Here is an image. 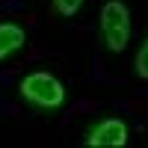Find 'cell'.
I'll return each instance as SVG.
<instances>
[{"mask_svg":"<svg viewBox=\"0 0 148 148\" xmlns=\"http://www.w3.org/2000/svg\"><path fill=\"white\" fill-rule=\"evenodd\" d=\"M21 95H24L27 104L39 107V110H56L65 101V86L59 83L53 74L36 71V74H27V77L21 80Z\"/></svg>","mask_w":148,"mask_h":148,"instance_id":"obj_1","label":"cell"},{"mask_svg":"<svg viewBox=\"0 0 148 148\" xmlns=\"http://www.w3.org/2000/svg\"><path fill=\"white\" fill-rule=\"evenodd\" d=\"M101 36L110 51H125L127 42H130V12L125 3H119V0H110L104 3L101 9Z\"/></svg>","mask_w":148,"mask_h":148,"instance_id":"obj_2","label":"cell"},{"mask_svg":"<svg viewBox=\"0 0 148 148\" xmlns=\"http://www.w3.org/2000/svg\"><path fill=\"white\" fill-rule=\"evenodd\" d=\"M86 145L89 148H121V145H127V125L121 119L98 121L86 133Z\"/></svg>","mask_w":148,"mask_h":148,"instance_id":"obj_3","label":"cell"},{"mask_svg":"<svg viewBox=\"0 0 148 148\" xmlns=\"http://www.w3.org/2000/svg\"><path fill=\"white\" fill-rule=\"evenodd\" d=\"M24 39H27V36H24V30L18 24H0V59H6L15 51H21Z\"/></svg>","mask_w":148,"mask_h":148,"instance_id":"obj_4","label":"cell"},{"mask_svg":"<svg viewBox=\"0 0 148 148\" xmlns=\"http://www.w3.org/2000/svg\"><path fill=\"white\" fill-rule=\"evenodd\" d=\"M80 6H83V0H53V9L59 12V15H65V18L77 15Z\"/></svg>","mask_w":148,"mask_h":148,"instance_id":"obj_5","label":"cell"},{"mask_svg":"<svg viewBox=\"0 0 148 148\" xmlns=\"http://www.w3.org/2000/svg\"><path fill=\"white\" fill-rule=\"evenodd\" d=\"M136 74H139L142 80H148V39L142 42L139 53H136Z\"/></svg>","mask_w":148,"mask_h":148,"instance_id":"obj_6","label":"cell"}]
</instances>
